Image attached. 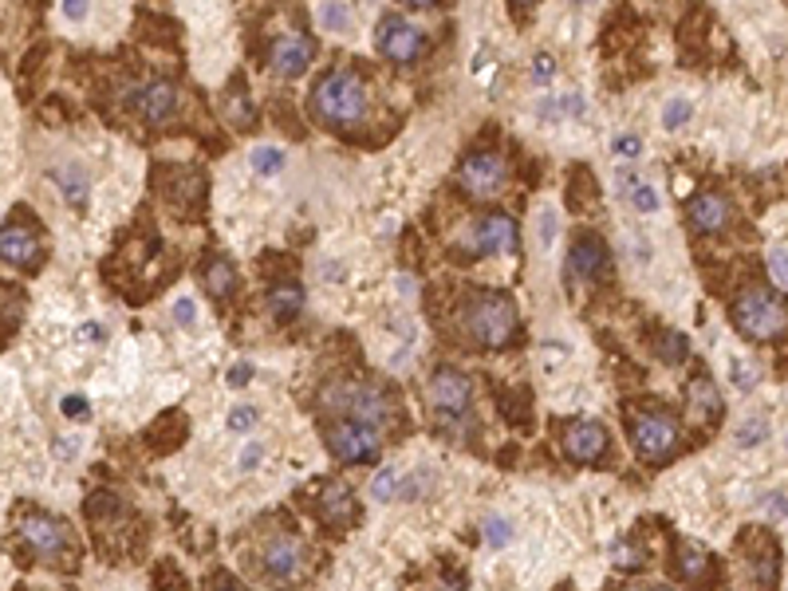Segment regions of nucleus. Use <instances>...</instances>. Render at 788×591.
<instances>
[{
  "label": "nucleus",
  "instance_id": "nucleus-1",
  "mask_svg": "<svg viewBox=\"0 0 788 591\" xmlns=\"http://www.w3.org/2000/svg\"><path fill=\"white\" fill-rule=\"evenodd\" d=\"M461 324L481 347H509L517 339V307L505 292L477 288L461 307Z\"/></svg>",
  "mask_w": 788,
  "mask_h": 591
},
{
  "label": "nucleus",
  "instance_id": "nucleus-47",
  "mask_svg": "<svg viewBox=\"0 0 788 591\" xmlns=\"http://www.w3.org/2000/svg\"><path fill=\"white\" fill-rule=\"evenodd\" d=\"M217 591H241V587H237V584H217Z\"/></svg>",
  "mask_w": 788,
  "mask_h": 591
},
{
  "label": "nucleus",
  "instance_id": "nucleus-23",
  "mask_svg": "<svg viewBox=\"0 0 788 591\" xmlns=\"http://www.w3.org/2000/svg\"><path fill=\"white\" fill-rule=\"evenodd\" d=\"M619 185L627 189V197H631V205H635L639 213H654L659 209V194H654V185L651 182H639L635 174H619Z\"/></svg>",
  "mask_w": 788,
  "mask_h": 591
},
{
  "label": "nucleus",
  "instance_id": "nucleus-36",
  "mask_svg": "<svg viewBox=\"0 0 788 591\" xmlns=\"http://www.w3.org/2000/svg\"><path fill=\"white\" fill-rule=\"evenodd\" d=\"M64 414H67V418H76V422L91 418V406H87V398H76V395H67V398H64Z\"/></svg>",
  "mask_w": 788,
  "mask_h": 591
},
{
  "label": "nucleus",
  "instance_id": "nucleus-6",
  "mask_svg": "<svg viewBox=\"0 0 788 591\" xmlns=\"http://www.w3.org/2000/svg\"><path fill=\"white\" fill-rule=\"evenodd\" d=\"M631 442H635L642 461H666L678 446V422L666 410H639L631 418Z\"/></svg>",
  "mask_w": 788,
  "mask_h": 591
},
{
  "label": "nucleus",
  "instance_id": "nucleus-10",
  "mask_svg": "<svg viewBox=\"0 0 788 591\" xmlns=\"http://www.w3.org/2000/svg\"><path fill=\"white\" fill-rule=\"evenodd\" d=\"M177 103H182V95H177V87L170 79H150L146 87L130 91V106H135V111L142 115V123H150V126L170 123V118L177 115Z\"/></svg>",
  "mask_w": 788,
  "mask_h": 591
},
{
  "label": "nucleus",
  "instance_id": "nucleus-18",
  "mask_svg": "<svg viewBox=\"0 0 788 591\" xmlns=\"http://www.w3.org/2000/svg\"><path fill=\"white\" fill-rule=\"evenodd\" d=\"M0 253H5V260L16 268H35V260H40V241H35L24 225L8 221L5 229H0Z\"/></svg>",
  "mask_w": 788,
  "mask_h": 591
},
{
  "label": "nucleus",
  "instance_id": "nucleus-30",
  "mask_svg": "<svg viewBox=\"0 0 788 591\" xmlns=\"http://www.w3.org/2000/svg\"><path fill=\"white\" fill-rule=\"evenodd\" d=\"M371 493L379 496V501H390V496H399V493H402V473H394V469L379 473L375 485H371Z\"/></svg>",
  "mask_w": 788,
  "mask_h": 591
},
{
  "label": "nucleus",
  "instance_id": "nucleus-25",
  "mask_svg": "<svg viewBox=\"0 0 788 591\" xmlns=\"http://www.w3.org/2000/svg\"><path fill=\"white\" fill-rule=\"evenodd\" d=\"M678 567H682V576L698 579V576L710 567V556L698 552V548H690V544H678Z\"/></svg>",
  "mask_w": 788,
  "mask_h": 591
},
{
  "label": "nucleus",
  "instance_id": "nucleus-31",
  "mask_svg": "<svg viewBox=\"0 0 788 591\" xmlns=\"http://www.w3.org/2000/svg\"><path fill=\"white\" fill-rule=\"evenodd\" d=\"M690 115H694L690 99H671V103H666V111H662V126H666V130H678Z\"/></svg>",
  "mask_w": 788,
  "mask_h": 591
},
{
  "label": "nucleus",
  "instance_id": "nucleus-34",
  "mask_svg": "<svg viewBox=\"0 0 788 591\" xmlns=\"http://www.w3.org/2000/svg\"><path fill=\"white\" fill-rule=\"evenodd\" d=\"M769 272H773V280H777L781 288H788V248H773L769 253Z\"/></svg>",
  "mask_w": 788,
  "mask_h": 591
},
{
  "label": "nucleus",
  "instance_id": "nucleus-19",
  "mask_svg": "<svg viewBox=\"0 0 788 591\" xmlns=\"http://www.w3.org/2000/svg\"><path fill=\"white\" fill-rule=\"evenodd\" d=\"M686 217H690V225H694L698 233H718V229H725V221H730V201L706 189V194H698L694 201H690Z\"/></svg>",
  "mask_w": 788,
  "mask_h": 591
},
{
  "label": "nucleus",
  "instance_id": "nucleus-37",
  "mask_svg": "<svg viewBox=\"0 0 788 591\" xmlns=\"http://www.w3.org/2000/svg\"><path fill=\"white\" fill-rule=\"evenodd\" d=\"M248 426H257V410L253 406H237L229 414V430H248Z\"/></svg>",
  "mask_w": 788,
  "mask_h": 591
},
{
  "label": "nucleus",
  "instance_id": "nucleus-15",
  "mask_svg": "<svg viewBox=\"0 0 788 591\" xmlns=\"http://www.w3.org/2000/svg\"><path fill=\"white\" fill-rule=\"evenodd\" d=\"M316 513H319V520H324V525H331V528H348L351 520H355V496H351V489H348L343 481L319 485V493H316Z\"/></svg>",
  "mask_w": 788,
  "mask_h": 591
},
{
  "label": "nucleus",
  "instance_id": "nucleus-7",
  "mask_svg": "<svg viewBox=\"0 0 788 591\" xmlns=\"http://www.w3.org/2000/svg\"><path fill=\"white\" fill-rule=\"evenodd\" d=\"M328 449L339 461H348V466H367V461H375L383 454L375 426H363V422H351V418L328 426Z\"/></svg>",
  "mask_w": 788,
  "mask_h": 591
},
{
  "label": "nucleus",
  "instance_id": "nucleus-5",
  "mask_svg": "<svg viewBox=\"0 0 788 591\" xmlns=\"http://www.w3.org/2000/svg\"><path fill=\"white\" fill-rule=\"evenodd\" d=\"M733 324L742 327L749 339H777L788 327V312H784V304L773 300L769 292L753 288L733 304Z\"/></svg>",
  "mask_w": 788,
  "mask_h": 591
},
{
  "label": "nucleus",
  "instance_id": "nucleus-2",
  "mask_svg": "<svg viewBox=\"0 0 788 591\" xmlns=\"http://www.w3.org/2000/svg\"><path fill=\"white\" fill-rule=\"evenodd\" d=\"M312 106L328 126H355L367 115V87L363 79L348 67H331L328 75L316 79Z\"/></svg>",
  "mask_w": 788,
  "mask_h": 591
},
{
  "label": "nucleus",
  "instance_id": "nucleus-22",
  "mask_svg": "<svg viewBox=\"0 0 788 591\" xmlns=\"http://www.w3.org/2000/svg\"><path fill=\"white\" fill-rule=\"evenodd\" d=\"M201 280H206V288L213 296H229L237 288V268L225 256H209L206 265H201Z\"/></svg>",
  "mask_w": 788,
  "mask_h": 591
},
{
  "label": "nucleus",
  "instance_id": "nucleus-17",
  "mask_svg": "<svg viewBox=\"0 0 788 591\" xmlns=\"http://www.w3.org/2000/svg\"><path fill=\"white\" fill-rule=\"evenodd\" d=\"M571 276L576 280H595L600 272L607 268V245H603V236H595V233H580L576 236V245H571Z\"/></svg>",
  "mask_w": 788,
  "mask_h": 591
},
{
  "label": "nucleus",
  "instance_id": "nucleus-27",
  "mask_svg": "<svg viewBox=\"0 0 788 591\" xmlns=\"http://www.w3.org/2000/svg\"><path fill=\"white\" fill-rule=\"evenodd\" d=\"M769 437V422L765 418H749V422H742L737 426V446L742 449H753V446H761Z\"/></svg>",
  "mask_w": 788,
  "mask_h": 591
},
{
  "label": "nucleus",
  "instance_id": "nucleus-16",
  "mask_svg": "<svg viewBox=\"0 0 788 591\" xmlns=\"http://www.w3.org/2000/svg\"><path fill=\"white\" fill-rule=\"evenodd\" d=\"M312 55H316L312 35H280V40L272 44V52H268L272 67H277L280 75H300V71L312 64Z\"/></svg>",
  "mask_w": 788,
  "mask_h": 591
},
{
  "label": "nucleus",
  "instance_id": "nucleus-4",
  "mask_svg": "<svg viewBox=\"0 0 788 591\" xmlns=\"http://www.w3.org/2000/svg\"><path fill=\"white\" fill-rule=\"evenodd\" d=\"M470 395H473V386L458 366H438L434 378H429V386H426V398H429V406L438 410V422L450 426V430H465Z\"/></svg>",
  "mask_w": 788,
  "mask_h": 591
},
{
  "label": "nucleus",
  "instance_id": "nucleus-12",
  "mask_svg": "<svg viewBox=\"0 0 788 591\" xmlns=\"http://www.w3.org/2000/svg\"><path fill=\"white\" fill-rule=\"evenodd\" d=\"M379 47H383V55L394 59V64H414L418 52H422V32L406 16H387L379 24Z\"/></svg>",
  "mask_w": 788,
  "mask_h": 591
},
{
  "label": "nucleus",
  "instance_id": "nucleus-45",
  "mask_svg": "<svg viewBox=\"0 0 788 591\" xmlns=\"http://www.w3.org/2000/svg\"><path fill=\"white\" fill-rule=\"evenodd\" d=\"M64 16H67V20H83V16H87V5H79V0H67V5H64Z\"/></svg>",
  "mask_w": 788,
  "mask_h": 591
},
{
  "label": "nucleus",
  "instance_id": "nucleus-43",
  "mask_svg": "<svg viewBox=\"0 0 788 591\" xmlns=\"http://www.w3.org/2000/svg\"><path fill=\"white\" fill-rule=\"evenodd\" d=\"M733 378H737V386H742V390H749V386H753V378H757V371L749 363H733Z\"/></svg>",
  "mask_w": 788,
  "mask_h": 591
},
{
  "label": "nucleus",
  "instance_id": "nucleus-21",
  "mask_svg": "<svg viewBox=\"0 0 788 591\" xmlns=\"http://www.w3.org/2000/svg\"><path fill=\"white\" fill-rule=\"evenodd\" d=\"M300 307H304V288H300V284L284 280V284H277V288L268 292V312L277 316V319L300 316Z\"/></svg>",
  "mask_w": 788,
  "mask_h": 591
},
{
  "label": "nucleus",
  "instance_id": "nucleus-41",
  "mask_svg": "<svg viewBox=\"0 0 788 591\" xmlns=\"http://www.w3.org/2000/svg\"><path fill=\"white\" fill-rule=\"evenodd\" d=\"M260 457H265V446H260V442H248V446L241 449V461H237V466H241V469H253Z\"/></svg>",
  "mask_w": 788,
  "mask_h": 591
},
{
  "label": "nucleus",
  "instance_id": "nucleus-20",
  "mask_svg": "<svg viewBox=\"0 0 788 591\" xmlns=\"http://www.w3.org/2000/svg\"><path fill=\"white\" fill-rule=\"evenodd\" d=\"M686 406H690V418L694 422H718V414H722L718 386H713L706 375H698L694 383H690V390H686Z\"/></svg>",
  "mask_w": 788,
  "mask_h": 591
},
{
  "label": "nucleus",
  "instance_id": "nucleus-8",
  "mask_svg": "<svg viewBox=\"0 0 788 591\" xmlns=\"http://www.w3.org/2000/svg\"><path fill=\"white\" fill-rule=\"evenodd\" d=\"M458 182L470 197H489L497 194V185L505 182V162L493 150H473L465 154V162L458 165Z\"/></svg>",
  "mask_w": 788,
  "mask_h": 591
},
{
  "label": "nucleus",
  "instance_id": "nucleus-33",
  "mask_svg": "<svg viewBox=\"0 0 788 591\" xmlns=\"http://www.w3.org/2000/svg\"><path fill=\"white\" fill-rule=\"evenodd\" d=\"M509 536H512V525L505 516H485V540L493 544V548H500V544H509Z\"/></svg>",
  "mask_w": 788,
  "mask_h": 591
},
{
  "label": "nucleus",
  "instance_id": "nucleus-44",
  "mask_svg": "<svg viewBox=\"0 0 788 591\" xmlns=\"http://www.w3.org/2000/svg\"><path fill=\"white\" fill-rule=\"evenodd\" d=\"M248 378H253V363H237L233 371H229V383H233V386H245Z\"/></svg>",
  "mask_w": 788,
  "mask_h": 591
},
{
  "label": "nucleus",
  "instance_id": "nucleus-13",
  "mask_svg": "<svg viewBox=\"0 0 788 591\" xmlns=\"http://www.w3.org/2000/svg\"><path fill=\"white\" fill-rule=\"evenodd\" d=\"M465 245H470L473 253H485V256L512 253V248H517V225H512L509 213H489V217H481L473 225V233Z\"/></svg>",
  "mask_w": 788,
  "mask_h": 591
},
{
  "label": "nucleus",
  "instance_id": "nucleus-38",
  "mask_svg": "<svg viewBox=\"0 0 788 591\" xmlns=\"http://www.w3.org/2000/svg\"><path fill=\"white\" fill-rule=\"evenodd\" d=\"M552 241H556V213L544 209L540 213V248H552Z\"/></svg>",
  "mask_w": 788,
  "mask_h": 591
},
{
  "label": "nucleus",
  "instance_id": "nucleus-3",
  "mask_svg": "<svg viewBox=\"0 0 788 591\" xmlns=\"http://www.w3.org/2000/svg\"><path fill=\"white\" fill-rule=\"evenodd\" d=\"M319 402L339 414H348L351 422H363V426H387L394 422L399 406L390 402V395L375 383H331L319 390Z\"/></svg>",
  "mask_w": 788,
  "mask_h": 591
},
{
  "label": "nucleus",
  "instance_id": "nucleus-11",
  "mask_svg": "<svg viewBox=\"0 0 788 591\" xmlns=\"http://www.w3.org/2000/svg\"><path fill=\"white\" fill-rule=\"evenodd\" d=\"M260 567H265V576H272L277 584H288L304 572V548L300 540L288 536V532H277V536H268L260 544Z\"/></svg>",
  "mask_w": 788,
  "mask_h": 591
},
{
  "label": "nucleus",
  "instance_id": "nucleus-26",
  "mask_svg": "<svg viewBox=\"0 0 788 591\" xmlns=\"http://www.w3.org/2000/svg\"><path fill=\"white\" fill-rule=\"evenodd\" d=\"M56 182L64 185L67 201H83V197H87V177H83L76 165H64V170H56Z\"/></svg>",
  "mask_w": 788,
  "mask_h": 591
},
{
  "label": "nucleus",
  "instance_id": "nucleus-42",
  "mask_svg": "<svg viewBox=\"0 0 788 591\" xmlns=\"http://www.w3.org/2000/svg\"><path fill=\"white\" fill-rule=\"evenodd\" d=\"M552 71H556L552 59H548V55H536V67H532V79H536V83H548V79H552Z\"/></svg>",
  "mask_w": 788,
  "mask_h": 591
},
{
  "label": "nucleus",
  "instance_id": "nucleus-46",
  "mask_svg": "<svg viewBox=\"0 0 788 591\" xmlns=\"http://www.w3.org/2000/svg\"><path fill=\"white\" fill-rule=\"evenodd\" d=\"M623 591H671V587H662V584H631Z\"/></svg>",
  "mask_w": 788,
  "mask_h": 591
},
{
  "label": "nucleus",
  "instance_id": "nucleus-32",
  "mask_svg": "<svg viewBox=\"0 0 788 591\" xmlns=\"http://www.w3.org/2000/svg\"><path fill=\"white\" fill-rule=\"evenodd\" d=\"M319 24H324V28H331V32H343L351 24V16H348V8L343 5H319Z\"/></svg>",
  "mask_w": 788,
  "mask_h": 591
},
{
  "label": "nucleus",
  "instance_id": "nucleus-14",
  "mask_svg": "<svg viewBox=\"0 0 788 591\" xmlns=\"http://www.w3.org/2000/svg\"><path fill=\"white\" fill-rule=\"evenodd\" d=\"M564 454L571 461H583V466H591V461H600L607 454V430L600 422L591 418H580V422H568L564 426Z\"/></svg>",
  "mask_w": 788,
  "mask_h": 591
},
{
  "label": "nucleus",
  "instance_id": "nucleus-24",
  "mask_svg": "<svg viewBox=\"0 0 788 591\" xmlns=\"http://www.w3.org/2000/svg\"><path fill=\"white\" fill-rule=\"evenodd\" d=\"M225 115H229V123H237V126H253V118H257L241 87L229 91V99H225Z\"/></svg>",
  "mask_w": 788,
  "mask_h": 591
},
{
  "label": "nucleus",
  "instance_id": "nucleus-35",
  "mask_svg": "<svg viewBox=\"0 0 788 591\" xmlns=\"http://www.w3.org/2000/svg\"><path fill=\"white\" fill-rule=\"evenodd\" d=\"M174 316H177V324L182 327H189L197 319V304L189 300V296H182V300H174Z\"/></svg>",
  "mask_w": 788,
  "mask_h": 591
},
{
  "label": "nucleus",
  "instance_id": "nucleus-28",
  "mask_svg": "<svg viewBox=\"0 0 788 591\" xmlns=\"http://www.w3.org/2000/svg\"><path fill=\"white\" fill-rule=\"evenodd\" d=\"M284 165V150L280 146H257L253 150V170L257 174H280Z\"/></svg>",
  "mask_w": 788,
  "mask_h": 591
},
{
  "label": "nucleus",
  "instance_id": "nucleus-9",
  "mask_svg": "<svg viewBox=\"0 0 788 591\" xmlns=\"http://www.w3.org/2000/svg\"><path fill=\"white\" fill-rule=\"evenodd\" d=\"M16 528H20V536L44 556V560H59V556H64V548H67V540H71L67 528L59 525L56 516L35 513V508H24L20 520H16Z\"/></svg>",
  "mask_w": 788,
  "mask_h": 591
},
{
  "label": "nucleus",
  "instance_id": "nucleus-39",
  "mask_svg": "<svg viewBox=\"0 0 788 591\" xmlns=\"http://www.w3.org/2000/svg\"><path fill=\"white\" fill-rule=\"evenodd\" d=\"M615 154H623V158H639L642 154V142L635 135H619L615 138Z\"/></svg>",
  "mask_w": 788,
  "mask_h": 591
},
{
  "label": "nucleus",
  "instance_id": "nucleus-29",
  "mask_svg": "<svg viewBox=\"0 0 788 591\" xmlns=\"http://www.w3.org/2000/svg\"><path fill=\"white\" fill-rule=\"evenodd\" d=\"M686 347H690V343H686V336H678V331H666V336L659 339V355H662L666 363H682L686 359Z\"/></svg>",
  "mask_w": 788,
  "mask_h": 591
},
{
  "label": "nucleus",
  "instance_id": "nucleus-40",
  "mask_svg": "<svg viewBox=\"0 0 788 591\" xmlns=\"http://www.w3.org/2000/svg\"><path fill=\"white\" fill-rule=\"evenodd\" d=\"M611 556H615V564H623V567H639V560H642V556H639L635 548H631L627 540H623V544H615Z\"/></svg>",
  "mask_w": 788,
  "mask_h": 591
}]
</instances>
